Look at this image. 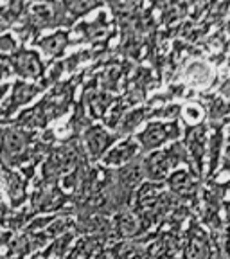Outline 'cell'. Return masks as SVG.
Wrapping results in <instances>:
<instances>
[{"instance_id":"3","label":"cell","mask_w":230,"mask_h":259,"mask_svg":"<svg viewBox=\"0 0 230 259\" xmlns=\"http://www.w3.org/2000/svg\"><path fill=\"white\" fill-rule=\"evenodd\" d=\"M40 92H41V87L29 85V83H24V81H18V83H15V87H13L11 99H9V103L4 106V110L0 112V115H4V117L11 115V113L15 112L18 106L32 101V99H34V97H36Z\"/></svg>"},{"instance_id":"9","label":"cell","mask_w":230,"mask_h":259,"mask_svg":"<svg viewBox=\"0 0 230 259\" xmlns=\"http://www.w3.org/2000/svg\"><path fill=\"white\" fill-rule=\"evenodd\" d=\"M13 72H15V70H13L11 58H8V56H0V81L6 79V77H9Z\"/></svg>"},{"instance_id":"1","label":"cell","mask_w":230,"mask_h":259,"mask_svg":"<svg viewBox=\"0 0 230 259\" xmlns=\"http://www.w3.org/2000/svg\"><path fill=\"white\" fill-rule=\"evenodd\" d=\"M178 137H180V130L176 124H160V122H151L142 134H139V141H141L144 151L158 148L162 142Z\"/></svg>"},{"instance_id":"8","label":"cell","mask_w":230,"mask_h":259,"mask_svg":"<svg viewBox=\"0 0 230 259\" xmlns=\"http://www.w3.org/2000/svg\"><path fill=\"white\" fill-rule=\"evenodd\" d=\"M146 113H148V110L142 108V110H135V112L124 115V119H122V122H121V132H122V134H128V132H131V130H133L135 126L141 124L146 117H150V115H146Z\"/></svg>"},{"instance_id":"12","label":"cell","mask_w":230,"mask_h":259,"mask_svg":"<svg viewBox=\"0 0 230 259\" xmlns=\"http://www.w3.org/2000/svg\"><path fill=\"white\" fill-rule=\"evenodd\" d=\"M13 259H22V257H13Z\"/></svg>"},{"instance_id":"4","label":"cell","mask_w":230,"mask_h":259,"mask_svg":"<svg viewBox=\"0 0 230 259\" xmlns=\"http://www.w3.org/2000/svg\"><path fill=\"white\" fill-rule=\"evenodd\" d=\"M112 141L113 137L106 130H103L101 126H92V128H88L85 132V144L88 148V153L94 160H97V158L108 150V146Z\"/></svg>"},{"instance_id":"11","label":"cell","mask_w":230,"mask_h":259,"mask_svg":"<svg viewBox=\"0 0 230 259\" xmlns=\"http://www.w3.org/2000/svg\"><path fill=\"white\" fill-rule=\"evenodd\" d=\"M8 89H9V85H0V99L4 97V94L8 92Z\"/></svg>"},{"instance_id":"2","label":"cell","mask_w":230,"mask_h":259,"mask_svg":"<svg viewBox=\"0 0 230 259\" xmlns=\"http://www.w3.org/2000/svg\"><path fill=\"white\" fill-rule=\"evenodd\" d=\"M13 70L20 77H31L38 79L43 74V61L40 60L36 53L27 51V49H18L11 56Z\"/></svg>"},{"instance_id":"6","label":"cell","mask_w":230,"mask_h":259,"mask_svg":"<svg viewBox=\"0 0 230 259\" xmlns=\"http://www.w3.org/2000/svg\"><path fill=\"white\" fill-rule=\"evenodd\" d=\"M4 182H6V187H8V194L9 198H11V203L15 207L22 205L25 202V184L22 180V177L15 171H11L9 167H6L4 171Z\"/></svg>"},{"instance_id":"10","label":"cell","mask_w":230,"mask_h":259,"mask_svg":"<svg viewBox=\"0 0 230 259\" xmlns=\"http://www.w3.org/2000/svg\"><path fill=\"white\" fill-rule=\"evenodd\" d=\"M13 51H16L15 38H11L9 34L0 36V53H13Z\"/></svg>"},{"instance_id":"7","label":"cell","mask_w":230,"mask_h":259,"mask_svg":"<svg viewBox=\"0 0 230 259\" xmlns=\"http://www.w3.org/2000/svg\"><path fill=\"white\" fill-rule=\"evenodd\" d=\"M137 151H139L137 144H133L131 141L121 142L113 150H110V153L103 158V162H105L106 166H119V164H124V162L131 160L137 155Z\"/></svg>"},{"instance_id":"13","label":"cell","mask_w":230,"mask_h":259,"mask_svg":"<svg viewBox=\"0 0 230 259\" xmlns=\"http://www.w3.org/2000/svg\"><path fill=\"white\" fill-rule=\"evenodd\" d=\"M0 259H2V257H0Z\"/></svg>"},{"instance_id":"5","label":"cell","mask_w":230,"mask_h":259,"mask_svg":"<svg viewBox=\"0 0 230 259\" xmlns=\"http://www.w3.org/2000/svg\"><path fill=\"white\" fill-rule=\"evenodd\" d=\"M36 45L45 56H49V58L61 56L65 47L69 45V32L58 31V32H54V34H51V36H45V38H41V40H38Z\"/></svg>"}]
</instances>
